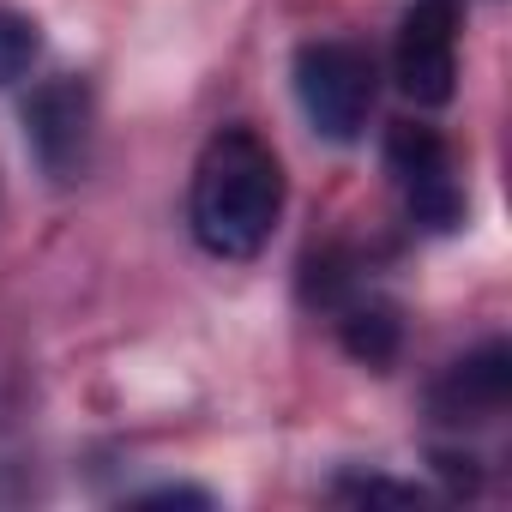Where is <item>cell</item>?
I'll list each match as a JSON object with an SVG mask.
<instances>
[{
  "instance_id": "cell-1",
  "label": "cell",
  "mask_w": 512,
  "mask_h": 512,
  "mask_svg": "<svg viewBox=\"0 0 512 512\" xmlns=\"http://www.w3.org/2000/svg\"><path fill=\"white\" fill-rule=\"evenodd\" d=\"M284 217V163L253 127H223L193 169L187 223L211 260H253Z\"/></svg>"
},
{
  "instance_id": "cell-2",
  "label": "cell",
  "mask_w": 512,
  "mask_h": 512,
  "mask_svg": "<svg viewBox=\"0 0 512 512\" xmlns=\"http://www.w3.org/2000/svg\"><path fill=\"white\" fill-rule=\"evenodd\" d=\"M374 91H380V73L362 43L320 37V43L296 49V97H302V115L314 121V133L350 145L374 115Z\"/></svg>"
},
{
  "instance_id": "cell-3",
  "label": "cell",
  "mask_w": 512,
  "mask_h": 512,
  "mask_svg": "<svg viewBox=\"0 0 512 512\" xmlns=\"http://www.w3.org/2000/svg\"><path fill=\"white\" fill-rule=\"evenodd\" d=\"M392 67H398V91L416 109L452 103V91H458V13H452V0H416L404 13Z\"/></svg>"
},
{
  "instance_id": "cell-4",
  "label": "cell",
  "mask_w": 512,
  "mask_h": 512,
  "mask_svg": "<svg viewBox=\"0 0 512 512\" xmlns=\"http://www.w3.org/2000/svg\"><path fill=\"white\" fill-rule=\"evenodd\" d=\"M25 139L37 151V163L55 181H73L91 169V145H97V103L85 79H49L43 91H31L25 103Z\"/></svg>"
},
{
  "instance_id": "cell-5",
  "label": "cell",
  "mask_w": 512,
  "mask_h": 512,
  "mask_svg": "<svg viewBox=\"0 0 512 512\" xmlns=\"http://www.w3.org/2000/svg\"><path fill=\"white\" fill-rule=\"evenodd\" d=\"M386 163H392V181H398V193H404V205H410L416 223L452 229V223L464 217V187H458L452 151H446V139H440L434 127H416V121L392 127Z\"/></svg>"
},
{
  "instance_id": "cell-6",
  "label": "cell",
  "mask_w": 512,
  "mask_h": 512,
  "mask_svg": "<svg viewBox=\"0 0 512 512\" xmlns=\"http://www.w3.org/2000/svg\"><path fill=\"white\" fill-rule=\"evenodd\" d=\"M440 422H494L512 404V350L506 344H482L476 356L452 362L434 392H428Z\"/></svg>"
},
{
  "instance_id": "cell-7",
  "label": "cell",
  "mask_w": 512,
  "mask_h": 512,
  "mask_svg": "<svg viewBox=\"0 0 512 512\" xmlns=\"http://www.w3.org/2000/svg\"><path fill=\"white\" fill-rule=\"evenodd\" d=\"M338 338H344V350H350L356 362H368V368H386V362L398 356V338H404V326H398V314H392L386 302H356V308H344V320H338Z\"/></svg>"
},
{
  "instance_id": "cell-8",
  "label": "cell",
  "mask_w": 512,
  "mask_h": 512,
  "mask_svg": "<svg viewBox=\"0 0 512 512\" xmlns=\"http://www.w3.org/2000/svg\"><path fill=\"white\" fill-rule=\"evenodd\" d=\"M37 55H43V31H37V25H31L25 13H13V7H0V85H13V79H25Z\"/></svg>"
},
{
  "instance_id": "cell-9",
  "label": "cell",
  "mask_w": 512,
  "mask_h": 512,
  "mask_svg": "<svg viewBox=\"0 0 512 512\" xmlns=\"http://www.w3.org/2000/svg\"><path fill=\"white\" fill-rule=\"evenodd\" d=\"M332 494L338 500H356V506H422L428 500L416 482H392V476H338Z\"/></svg>"
},
{
  "instance_id": "cell-10",
  "label": "cell",
  "mask_w": 512,
  "mask_h": 512,
  "mask_svg": "<svg viewBox=\"0 0 512 512\" xmlns=\"http://www.w3.org/2000/svg\"><path fill=\"white\" fill-rule=\"evenodd\" d=\"M139 506H211V494L205 488H151V494H139Z\"/></svg>"
}]
</instances>
